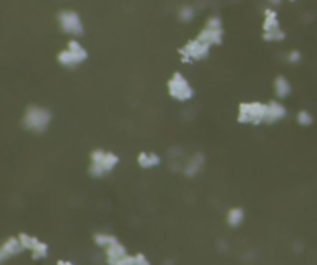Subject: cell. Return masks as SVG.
Segmentation results:
<instances>
[{
  "label": "cell",
  "mask_w": 317,
  "mask_h": 265,
  "mask_svg": "<svg viewBox=\"0 0 317 265\" xmlns=\"http://www.w3.org/2000/svg\"><path fill=\"white\" fill-rule=\"evenodd\" d=\"M119 163V158L113 152L107 151H95L92 154V163H90V174L96 178L104 177L105 174L112 172Z\"/></svg>",
  "instance_id": "6da1fadb"
},
{
  "label": "cell",
  "mask_w": 317,
  "mask_h": 265,
  "mask_svg": "<svg viewBox=\"0 0 317 265\" xmlns=\"http://www.w3.org/2000/svg\"><path fill=\"white\" fill-rule=\"evenodd\" d=\"M266 104L262 103H243L239 107V121L243 124H260L265 123Z\"/></svg>",
  "instance_id": "7a4b0ae2"
},
{
  "label": "cell",
  "mask_w": 317,
  "mask_h": 265,
  "mask_svg": "<svg viewBox=\"0 0 317 265\" xmlns=\"http://www.w3.org/2000/svg\"><path fill=\"white\" fill-rule=\"evenodd\" d=\"M169 95L180 103H186L194 98V89L181 73H175L169 81Z\"/></svg>",
  "instance_id": "3957f363"
},
{
  "label": "cell",
  "mask_w": 317,
  "mask_h": 265,
  "mask_svg": "<svg viewBox=\"0 0 317 265\" xmlns=\"http://www.w3.org/2000/svg\"><path fill=\"white\" fill-rule=\"evenodd\" d=\"M51 121V113L44 107H30L25 115V126L30 130L42 132L45 130Z\"/></svg>",
  "instance_id": "277c9868"
},
{
  "label": "cell",
  "mask_w": 317,
  "mask_h": 265,
  "mask_svg": "<svg viewBox=\"0 0 317 265\" xmlns=\"http://www.w3.org/2000/svg\"><path fill=\"white\" fill-rule=\"evenodd\" d=\"M86 59H87L86 48H84L79 42H76V40H71V42L68 44V47H67V50H63L59 54V62L63 67H77Z\"/></svg>",
  "instance_id": "5b68a950"
},
{
  "label": "cell",
  "mask_w": 317,
  "mask_h": 265,
  "mask_svg": "<svg viewBox=\"0 0 317 265\" xmlns=\"http://www.w3.org/2000/svg\"><path fill=\"white\" fill-rule=\"evenodd\" d=\"M59 24L62 31L70 36H81L84 33V25L79 14L71 10H65L59 14Z\"/></svg>",
  "instance_id": "8992f818"
},
{
  "label": "cell",
  "mask_w": 317,
  "mask_h": 265,
  "mask_svg": "<svg viewBox=\"0 0 317 265\" xmlns=\"http://www.w3.org/2000/svg\"><path fill=\"white\" fill-rule=\"evenodd\" d=\"M265 39L271 40V42H279V40L285 39V33L280 28L279 19L276 11L268 10L265 17Z\"/></svg>",
  "instance_id": "52a82bcc"
},
{
  "label": "cell",
  "mask_w": 317,
  "mask_h": 265,
  "mask_svg": "<svg viewBox=\"0 0 317 265\" xmlns=\"http://www.w3.org/2000/svg\"><path fill=\"white\" fill-rule=\"evenodd\" d=\"M209 50H210V47L207 44H204V42H201L200 39H197V40H192V42H189L183 48L181 54H183L184 60L190 62V60H201V59L207 57Z\"/></svg>",
  "instance_id": "ba28073f"
},
{
  "label": "cell",
  "mask_w": 317,
  "mask_h": 265,
  "mask_svg": "<svg viewBox=\"0 0 317 265\" xmlns=\"http://www.w3.org/2000/svg\"><path fill=\"white\" fill-rule=\"evenodd\" d=\"M286 107L279 103V101H271V103L266 104V118H265V123L274 124V123H279L286 116Z\"/></svg>",
  "instance_id": "9c48e42d"
},
{
  "label": "cell",
  "mask_w": 317,
  "mask_h": 265,
  "mask_svg": "<svg viewBox=\"0 0 317 265\" xmlns=\"http://www.w3.org/2000/svg\"><path fill=\"white\" fill-rule=\"evenodd\" d=\"M204 166V155L197 152L192 157H189V160L184 163V168L183 172L186 177H195Z\"/></svg>",
  "instance_id": "30bf717a"
},
{
  "label": "cell",
  "mask_w": 317,
  "mask_h": 265,
  "mask_svg": "<svg viewBox=\"0 0 317 265\" xmlns=\"http://www.w3.org/2000/svg\"><path fill=\"white\" fill-rule=\"evenodd\" d=\"M104 251H105V259H107V263H109V265L118 262L119 259H122L124 256L129 254V253H127V248L122 245V243H121L119 240L115 242L113 245H110L109 248H105Z\"/></svg>",
  "instance_id": "8fae6325"
},
{
  "label": "cell",
  "mask_w": 317,
  "mask_h": 265,
  "mask_svg": "<svg viewBox=\"0 0 317 265\" xmlns=\"http://www.w3.org/2000/svg\"><path fill=\"white\" fill-rule=\"evenodd\" d=\"M221 37H223V30H215V28H207L204 27V30L200 33L198 39L201 40V42L207 44L209 47L212 45H217L221 42Z\"/></svg>",
  "instance_id": "7c38bea8"
},
{
  "label": "cell",
  "mask_w": 317,
  "mask_h": 265,
  "mask_svg": "<svg viewBox=\"0 0 317 265\" xmlns=\"http://www.w3.org/2000/svg\"><path fill=\"white\" fill-rule=\"evenodd\" d=\"M291 92H292V87H291L289 81L285 76L276 78V81H274V93H276V96L279 99L288 98L291 95Z\"/></svg>",
  "instance_id": "4fadbf2b"
},
{
  "label": "cell",
  "mask_w": 317,
  "mask_h": 265,
  "mask_svg": "<svg viewBox=\"0 0 317 265\" xmlns=\"http://www.w3.org/2000/svg\"><path fill=\"white\" fill-rule=\"evenodd\" d=\"M161 163V157L155 152H141L138 157V165L144 169L156 168Z\"/></svg>",
  "instance_id": "5bb4252c"
},
{
  "label": "cell",
  "mask_w": 317,
  "mask_h": 265,
  "mask_svg": "<svg viewBox=\"0 0 317 265\" xmlns=\"http://www.w3.org/2000/svg\"><path fill=\"white\" fill-rule=\"evenodd\" d=\"M245 220V211L242 208H232L226 216V222L230 228H239Z\"/></svg>",
  "instance_id": "9a60e30c"
},
{
  "label": "cell",
  "mask_w": 317,
  "mask_h": 265,
  "mask_svg": "<svg viewBox=\"0 0 317 265\" xmlns=\"http://www.w3.org/2000/svg\"><path fill=\"white\" fill-rule=\"evenodd\" d=\"M115 242H118V239L115 236H112V234H107V233H98V234H95V243H96L99 248H102V250L109 248L110 245H113Z\"/></svg>",
  "instance_id": "2e32d148"
},
{
  "label": "cell",
  "mask_w": 317,
  "mask_h": 265,
  "mask_svg": "<svg viewBox=\"0 0 317 265\" xmlns=\"http://www.w3.org/2000/svg\"><path fill=\"white\" fill-rule=\"evenodd\" d=\"M22 250H24V247H22V243H20L19 239H10L4 245L2 253L5 256H13V254H17L19 251H22Z\"/></svg>",
  "instance_id": "e0dca14e"
},
{
  "label": "cell",
  "mask_w": 317,
  "mask_h": 265,
  "mask_svg": "<svg viewBox=\"0 0 317 265\" xmlns=\"http://www.w3.org/2000/svg\"><path fill=\"white\" fill-rule=\"evenodd\" d=\"M31 251H33V257L34 259H44V257L48 256V245H47V243H44V242L37 240L34 243V247H33Z\"/></svg>",
  "instance_id": "ac0fdd59"
},
{
  "label": "cell",
  "mask_w": 317,
  "mask_h": 265,
  "mask_svg": "<svg viewBox=\"0 0 317 265\" xmlns=\"http://www.w3.org/2000/svg\"><path fill=\"white\" fill-rule=\"evenodd\" d=\"M295 118H297V123H299L300 126H303V127H308V126H311V124H312V121H314L312 115H311L308 110H300Z\"/></svg>",
  "instance_id": "d6986e66"
},
{
  "label": "cell",
  "mask_w": 317,
  "mask_h": 265,
  "mask_svg": "<svg viewBox=\"0 0 317 265\" xmlns=\"http://www.w3.org/2000/svg\"><path fill=\"white\" fill-rule=\"evenodd\" d=\"M178 17H180V20H183V22H190V20H192V19L195 17V10H194L192 7L186 5V7H183V8L180 10Z\"/></svg>",
  "instance_id": "ffe728a7"
},
{
  "label": "cell",
  "mask_w": 317,
  "mask_h": 265,
  "mask_svg": "<svg viewBox=\"0 0 317 265\" xmlns=\"http://www.w3.org/2000/svg\"><path fill=\"white\" fill-rule=\"evenodd\" d=\"M285 59H286V62H289V64H299L302 60V54L294 50V51H289Z\"/></svg>",
  "instance_id": "44dd1931"
},
{
  "label": "cell",
  "mask_w": 317,
  "mask_h": 265,
  "mask_svg": "<svg viewBox=\"0 0 317 265\" xmlns=\"http://www.w3.org/2000/svg\"><path fill=\"white\" fill-rule=\"evenodd\" d=\"M181 157H183V148L174 146L172 149H169V158L171 160H181Z\"/></svg>",
  "instance_id": "7402d4cb"
},
{
  "label": "cell",
  "mask_w": 317,
  "mask_h": 265,
  "mask_svg": "<svg viewBox=\"0 0 317 265\" xmlns=\"http://www.w3.org/2000/svg\"><path fill=\"white\" fill-rule=\"evenodd\" d=\"M135 265H150V262H149V259H147L145 254L138 253V254H135Z\"/></svg>",
  "instance_id": "603a6c76"
},
{
  "label": "cell",
  "mask_w": 317,
  "mask_h": 265,
  "mask_svg": "<svg viewBox=\"0 0 317 265\" xmlns=\"http://www.w3.org/2000/svg\"><path fill=\"white\" fill-rule=\"evenodd\" d=\"M57 265H74V263H71V262H65V260H62V262H59Z\"/></svg>",
  "instance_id": "cb8c5ba5"
},
{
  "label": "cell",
  "mask_w": 317,
  "mask_h": 265,
  "mask_svg": "<svg viewBox=\"0 0 317 265\" xmlns=\"http://www.w3.org/2000/svg\"><path fill=\"white\" fill-rule=\"evenodd\" d=\"M269 2H271L272 5H279V4L282 2V0H269Z\"/></svg>",
  "instance_id": "d4e9b609"
}]
</instances>
